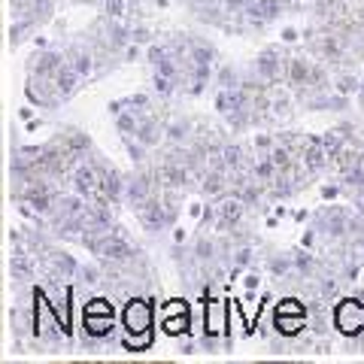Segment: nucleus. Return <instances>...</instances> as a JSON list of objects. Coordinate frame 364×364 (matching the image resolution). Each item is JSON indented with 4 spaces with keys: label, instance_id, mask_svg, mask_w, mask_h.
<instances>
[{
    "label": "nucleus",
    "instance_id": "nucleus-9",
    "mask_svg": "<svg viewBox=\"0 0 364 364\" xmlns=\"http://www.w3.org/2000/svg\"><path fill=\"white\" fill-rule=\"evenodd\" d=\"M252 70H255V76L261 79V82H277V79L286 73V61L279 58L277 49H264V52H261L258 58H255Z\"/></svg>",
    "mask_w": 364,
    "mask_h": 364
},
{
    "label": "nucleus",
    "instance_id": "nucleus-47",
    "mask_svg": "<svg viewBox=\"0 0 364 364\" xmlns=\"http://www.w3.org/2000/svg\"><path fill=\"white\" fill-rule=\"evenodd\" d=\"M355 198H358V207H361V210H364V188H361V191H358V195H355Z\"/></svg>",
    "mask_w": 364,
    "mask_h": 364
},
{
    "label": "nucleus",
    "instance_id": "nucleus-15",
    "mask_svg": "<svg viewBox=\"0 0 364 364\" xmlns=\"http://www.w3.org/2000/svg\"><path fill=\"white\" fill-rule=\"evenodd\" d=\"M310 76H313V61L301 58V55H294V58L286 61V79L291 88H306L310 85Z\"/></svg>",
    "mask_w": 364,
    "mask_h": 364
},
{
    "label": "nucleus",
    "instance_id": "nucleus-11",
    "mask_svg": "<svg viewBox=\"0 0 364 364\" xmlns=\"http://www.w3.org/2000/svg\"><path fill=\"white\" fill-rule=\"evenodd\" d=\"M97 170H100V195H104V200L122 203V200H124V186H128V179H124L116 167H97Z\"/></svg>",
    "mask_w": 364,
    "mask_h": 364
},
{
    "label": "nucleus",
    "instance_id": "nucleus-7",
    "mask_svg": "<svg viewBox=\"0 0 364 364\" xmlns=\"http://www.w3.org/2000/svg\"><path fill=\"white\" fill-rule=\"evenodd\" d=\"M155 173H134L128 179V186H124V200L131 203L134 210H140L146 200L155 198Z\"/></svg>",
    "mask_w": 364,
    "mask_h": 364
},
{
    "label": "nucleus",
    "instance_id": "nucleus-8",
    "mask_svg": "<svg viewBox=\"0 0 364 364\" xmlns=\"http://www.w3.org/2000/svg\"><path fill=\"white\" fill-rule=\"evenodd\" d=\"M70 182H73V191L82 198L100 195V170L95 164H73Z\"/></svg>",
    "mask_w": 364,
    "mask_h": 364
},
{
    "label": "nucleus",
    "instance_id": "nucleus-28",
    "mask_svg": "<svg viewBox=\"0 0 364 364\" xmlns=\"http://www.w3.org/2000/svg\"><path fill=\"white\" fill-rule=\"evenodd\" d=\"M291 264H294V273H298V277H313L316 273V258L310 252H304V249L291 252Z\"/></svg>",
    "mask_w": 364,
    "mask_h": 364
},
{
    "label": "nucleus",
    "instance_id": "nucleus-5",
    "mask_svg": "<svg viewBox=\"0 0 364 364\" xmlns=\"http://www.w3.org/2000/svg\"><path fill=\"white\" fill-rule=\"evenodd\" d=\"M43 267L49 270V277L55 279H70L79 273V264L70 252H64V249H43Z\"/></svg>",
    "mask_w": 364,
    "mask_h": 364
},
{
    "label": "nucleus",
    "instance_id": "nucleus-20",
    "mask_svg": "<svg viewBox=\"0 0 364 364\" xmlns=\"http://www.w3.org/2000/svg\"><path fill=\"white\" fill-rule=\"evenodd\" d=\"M61 143H64V149L70 152V158L73 161H79L88 149H91V140H88V134H82V131H67L64 136H61Z\"/></svg>",
    "mask_w": 364,
    "mask_h": 364
},
{
    "label": "nucleus",
    "instance_id": "nucleus-14",
    "mask_svg": "<svg viewBox=\"0 0 364 364\" xmlns=\"http://www.w3.org/2000/svg\"><path fill=\"white\" fill-rule=\"evenodd\" d=\"M112 316H97V313H85L82 316V331L88 343H97V340H107L112 334Z\"/></svg>",
    "mask_w": 364,
    "mask_h": 364
},
{
    "label": "nucleus",
    "instance_id": "nucleus-23",
    "mask_svg": "<svg viewBox=\"0 0 364 364\" xmlns=\"http://www.w3.org/2000/svg\"><path fill=\"white\" fill-rule=\"evenodd\" d=\"M225 316H228V310L222 313L219 301H210L207 304V310H203V325H207L210 334H222L225 331Z\"/></svg>",
    "mask_w": 364,
    "mask_h": 364
},
{
    "label": "nucleus",
    "instance_id": "nucleus-18",
    "mask_svg": "<svg viewBox=\"0 0 364 364\" xmlns=\"http://www.w3.org/2000/svg\"><path fill=\"white\" fill-rule=\"evenodd\" d=\"M186 61H188L191 67H203V70H213V64H215V49H213V46H207V43L195 40V43H188Z\"/></svg>",
    "mask_w": 364,
    "mask_h": 364
},
{
    "label": "nucleus",
    "instance_id": "nucleus-6",
    "mask_svg": "<svg viewBox=\"0 0 364 364\" xmlns=\"http://www.w3.org/2000/svg\"><path fill=\"white\" fill-rule=\"evenodd\" d=\"M301 164H304V170H306L310 176L322 173V170L331 164V155H328L325 143H322V136H306L304 152H301Z\"/></svg>",
    "mask_w": 364,
    "mask_h": 364
},
{
    "label": "nucleus",
    "instance_id": "nucleus-17",
    "mask_svg": "<svg viewBox=\"0 0 364 364\" xmlns=\"http://www.w3.org/2000/svg\"><path fill=\"white\" fill-rule=\"evenodd\" d=\"M136 140L146 143L149 149H155L158 143H161V136H164V124L158 122L155 116H140V128H136Z\"/></svg>",
    "mask_w": 364,
    "mask_h": 364
},
{
    "label": "nucleus",
    "instance_id": "nucleus-41",
    "mask_svg": "<svg viewBox=\"0 0 364 364\" xmlns=\"http://www.w3.org/2000/svg\"><path fill=\"white\" fill-rule=\"evenodd\" d=\"M124 0H104V13L109 16V18H122L124 16Z\"/></svg>",
    "mask_w": 364,
    "mask_h": 364
},
{
    "label": "nucleus",
    "instance_id": "nucleus-19",
    "mask_svg": "<svg viewBox=\"0 0 364 364\" xmlns=\"http://www.w3.org/2000/svg\"><path fill=\"white\" fill-rule=\"evenodd\" d=\"M273 328L282 337H298L306 328V316H294V313H273Z\"/></svg>",
    "mask_w": 364,
    "mask_h": 364
},
{
    "label": "nucleus",
    "instance_id": "nucleus-1",
    "mask_svg": "<svg viewBox=\"0 0 364 364\" xmlns=\"http://www.w3.org/2000/svg\"><path fill=\"white\" fill-rule=\"evenodd\" d=\"M334 328L346 337H358L364 331V301L343 298L334 306Z\"/></svg>",
    "mask_w": 364,
    "mask_h": 364
},
{
    "label": "nucleus",
    "instance_id": "nucleus-37",
    "mask_svg": "<svg viewBox=\"0 0 364 364\" xmlns=\"http://www.w3.org/2000/svg\"><path fill=\"white\" fill-rule=\"evenodd\" d=\"M273 313H294V316H306V306H301L298 298H286V301H279L277 304V310Z\"/></svg>",
    "mask_w": 364,
    "mask_h": 364
},
{
    "label": "nucleus",
    "instance_id": "nucleus-35",
    "mask_svg": "<svg viewBox=\"0 0 364 364\" xmlns=\"http://www.w3.org/2000/svg\"><path fill=\"white\" fill-rule=\"evenodd\" d=\"M258 9H261V16H264V21H273L279 13H282V4L279 0H255Z\"/></svg>",
    "mask_w": 364,
    "mask_h": 364
},
{
    "label": "nucleus",
    "instance_id": "nucleus-40",
    "mask_svg": "<svg viewBox=\"0 0 364 364\" xmlns=\"http://www.w3.org/2000/svg\"><path fill=\"white\" fill-rule=\"evenodd\" d=\"M170 55H173V52H170L167 46H152V49H149V55H146V58H149V64H152V67H158V64H161L164 58H170Z\"/></svg>",
    "mask_w": 364,
    "mask_h": 364
},
{
    "label": "nucleus",
    "instance_id": "nucleus-24",
    "mask_svg": "<svg viewBox=\"0 0 364 364\" xmlns=\"http://www.w3.org/2000/svg\"><path fill=\"white\" fill-rule=\"evenodd\" d=\"M219 161H222V167L228 170V173H237V170L243 167V149H240V146H237V143H231V146H222Z\"/></svg>",
    "mask_w": 364,
    "mask_h": 364
},
{
    "label": "nucleus",
    "instance_id": "nucleus-29",
    "mask_svg": "<svg viewBox=\"0 0 364 364\" xmlns=\"http://www.w3.org/2000/svg\"><path fill=\"white\" fill-rule=\"evenodd\" d=\"M164 334H170V337H182V334H188V313L164 316Z\"/></svg>",
    "mask_w": 364,
    "mask_h": 364
},
{
    "label": "nucleus",
    "instance_id": "nucleus-48",
    "mask_svg": "<svg viewBox=\"0 0 364 364\" xmlns=\"http://www.w3.org/2000/svg\"><path fill=\"white\" fill-rule=\"evenodd\" d=\"M358 255H361V258H364V240H361V249H358Z\"/></svg>",
    "mask_w": 364,
    "mask_h": 364
},
{
    "label": "nucleus",
    "instance_id": "nucleus-16",
    "mask_svg": "<svg viewBox=\"0 0 364 364\" xmlns=\"http://www.w3.org/2000/svg\"><path fill=\"white\" fill-rule=\"evenodd\" d=\"M79 79H82V76H79V73L73 70V64H70V61H64L61 70L52 76V82H55V95H58L61 100H64V97H70V95H76Z\"/></svg>",
    "mask_w": 364,
    "mask_h": 364
},
{
    "label": "nucleus",
    "instance_id": "nucleus-44",
    "mask_svg": "<svg viewBox=\"0 0 364 364\" xmlns=\"http://www.w3.org/2000/svg\"><path fill=\"white\" fill-rule=\"evenodd\" d=\"M179 313H188V304H186V301H170V306L164 310V316H179Z\"/></svg>",
    "mask_w": 364,
    "mask_h": 364
},
{
    "label": "nucleus",
    "instance_id": "nucleus-31",
    "mask_svg": "<svg viewBox=\"0 0 364 364\" xmlns=\"http://www.w3.org/2000/svg\"><path fill=\"white\" fill-rule=\"evenodd\" d=\"M176 79L173 76H167V73H155L152 76V91H155V95L158 97H170V95H173V91H176Z\"/></svg>",
    "mask_w": 364,
    "mask_h": 364
},
{
    "label": "nucleus",
    "instance_id": "nucleus-4",
    "mask_svg": "<svg viewBox=\"0 0 364 364\" xmlns=\"http://www.w3.org/2000/svg\"><path fill=\"white\" fill-rule=\"evenodd\" d=\"M316 231L331 237V240H340V237L352 234V215L346 210H340V207L325 210L322 215H318V222H316Z\"/></svg>",
    "mask_w": 364,
    "mask_h": 364
},
{
    "label": "nucleus",
    "instance_id": "nucleus-13",
    "mask_svg": "<svg viewBox=\"0 0 364 364\" xmlns=\"http://www.w3.org/2000/svg\"><path fill=\"white\" fill-rule=\"evenodd\" d=\"M33 258L25 246H16L13 255H9V273H13V279L18 282V286H28V282H33Z\"/></svg>",
    "mask_w": 364,
    "mask_h": 364
},
{
    "label": "nucleus",
    "instance_id": "nucleus-2",
    "mask_svg": "<svg viewBox=\"0 0 364 364\" xmlns=\"http://www.w3.org/2000/svg\"><path fill=\"white\" fill-rule=\"evenodd\" d=\"M136 219L146 231H164V228L176 219V207H170V203H161V198H149L143 203L140 210H136Z\"/></svg>",
    "mask_w": 364,
    "mask_h": 364
},
{
    "label": "nucleus",
    "instance_id": "nucleus-27",
    "mask_svg": "<svg viewBox=\"0 0 364 364\" xmlns=\"http://www.w3.org/2000/svg\"><path fill=\"white\" fill-rule=\"evenodd\" d=\"M267 270L273 277L286 279V277H294V264H291V255H270L267 261Z\"/></svg>",
    "mask_w": 364,
    "mask_h": 364
},
{
    "label": "nucleus",
    "instance_id": "nucleus-30",
    "mask_svg": "<svg viewBox=\"0 0 364 364\" xmlns=\"http://www.w3.org/2000/svg\"><path fill=\"white\" fill-rule=\"evenodd\" d=\"M267 158H270V161H273V167H277L279 170V173H289V170H291V152L286 149V146H273V149L267 152Z\"/></svg>",
    "mask_w": 364,
    "mask_h": 364
},
{
    "label": "nucleus",
    "instance_id": "nucleus-26",
    "mask_svg": "<svg viewBox=\"0 0 364 364\" xmlns=\"http://www.w3.org/2000/svg\"><path fill=\"white\" fill-rule=\"evenodd\" d=\"M73 64V70L82 76V79H88L91 76V70H95V58H91V52H85V49H73L70 52V58H67Z\"/></svg>",
    "mask_w": 364,
    "mask_h": 364
},
{
    "label": "nucleus",
    "instance_id": "nucleus-10",
    "mask_svg": "<svg viewBox=\"0 0 364 364\" xmlns=\"http://www.w3.org/2000/svg\"><path fill=\"white\" fill-rule=\"evenodd\" d=\"M243 213H246V203L240 198H222V203L215 207V231H228V228H234V225H240L243 219Z\"/></svg>",
    "mask_w": 364,
    "mask_h": 364
},
{
    "label": "nucleus",
    "instance_id": "nucleus-36",
    "mask_svg": "<svg viewBox=\"0 0 364 364\" xmlns=\"http://www.w3.org/2000/svg\"><path fill=\"white\" fill-rule=\"evenodd\" d=\"M85 313H97V316H112L116 310H112V304L107 298H91L85 304Z\"/></svg>",
    "mask_w": 364,
    "mask_h": 364
},
{
    "label": "nucleus",
    "instance_id": "nucleus-46",
    "mask_svg": "<svg viewBox=\"0 0 364 364\" xmlns=\"http://www.w3.org/2000/svg\"><path fill=\"white\" fill-rule=\"evenodd\" d=\"M282 40H286V43H294V40H298V31H294V28H286V31H282Z\"/></svg>",
    "mask_w": 364,
    "mask_h": 364
},
{
    "label": "nucleus",
    "instance_id": "nucleus-12",
    "mask_svg": "<svg viewBox=\"0 0 364 364\" xmlns=\"http://www.w3.org/2000/svg\"><path fill=\"white\" fill-rule=\"evenodd\" d=\"M313 49L322 55L325 64H337L346 58V40L340 37V33H322V37H316Z\"/></svg>",
    "mask_w": 364,
    "mask_h": 364
},
{
    "label": "nucleus",
    "instance_id": "nucleus-25",
    "mask_svg": "<svg viewBox=\"0 0 364 364\" xmlns=\"http://www.w3.org/2000/svg\"><path fill=\"white\" fill-rule=\"evenodd\" d=\"M195 258L200 261V264H213V261L219 258V246H215V240H210L207 234L198 237L195 240Z\"/></svg>",
    "mask_w": 364,
    "mask_h": 364
},
{
    "label": "nucleus",
    "instance_id": "nucleus-34",
    "mask_svg": "<svg viewBox=\"0 0 364 364\" xmlns=\"http://www.w3.org/2000/svg\"><path fill=\"white\" fill-rule=\"evenodd\" d=\"M358 76H352L349 70L346 73H340L337 76V82H334V88H337V95H343V97H349V95H355V91H358Z\"/></svg>",
    "mask_w": 364,
    "mask_h": 364
},
{
    "label": "nucleus",
    "instance_id": "nucleus-39",
    "mask_svg": "<svg viewBox=\"0 0 364 364\" xmlns=\"http://www.w3.org/2000/svg\"><path fill=\"white\" fill-rule=\"evenodd\" d=\"M215 82H219V88H237V85H240V82H237V70H234V67H222Z\"/></svg>",
    "mask_w": 364,
    "mask_h": 364
},
{
    "label": "nucleus",
    "instance_id": "nucleus-45",
    "mask_svg": "<svg viewBox=\"0 0 364 364\" xmlns=\"http://www.w3.org/2000/svg\"><path fill=\"white\" fill-rule=\"evenodd\" d=\"M258 286H261V277H258V273H249V277H246V289L255 291Z\"/></svg>",
    "mask_w": 364,
    "mask_h": 364
},
{
    "label": "nucleus",
    "instance_id": "nucleus-38",
    "mask_svg": "<svg viewBox=\"0 0 364 364\" xmlns=\"http://www.w3.org/2000/svg\"><path fill=\"white\" fill-rule=\"evenodd\" d=\"M76 277H82V282H85V286H97L104 273H100V267H95V264H85V267H79V273H76Z\"/></svg>",
    "mask_w": 364,
    "mask_h": 364
},
{
    "label": "nucleus",
    "instance_id": "nucleus-22",
    "mask_svg": "<svg viewBox=\"0 0 364 364\" xmlns=\"http://www.w3.org/2000/svg\"><path fill=\"white\" fill-rule=\"evenodd\" d=\"M164 134H167V140L173 146L188 143L191 140V119H173L170 124H164Z\"/></svg>",
    "mask_w": 364,
    "mask_h": 364
},
{
    "label": "nucleus",
    "instance_id": "nucleus-21",
    "mask_svg": "<svg viewBox=\"0 0 364 364\" xmlns=\"http://www.w3.org/2000/svg\"><path fill=\"white\" fill-rule=\"evenodd\" d=\"M33 61H37V76H55L64 67L67 58L61 52H40Z\"/></svg>",
    "mask_w": 364,
    "mask_h": 364
},
{
    "label": "nucleus",
    "instance_id": "nucleus-3",
    "mask_svg": "<svg viewBox=\"0 0 364 364\" xmlns=\"http://www.w3.org/2000/svg\"><path fill=\"white\" fill-rule=\"evenodd\" d=\"M122 322H124V331L128 334L152 331V304L143 298H131L122 310Z\"/></svg>",
    "mask_w": 364,
    "mask_h": 364
},
{
    "label": "nucleus",
    "instance_id": "nucleus-32",
    "mask_svg": "<svg viewBox=\"0 0 364 364\" xmlns=\"http://www.w3.org/2000/svg\"><path fill=\"white\" fill-rule=\"evenodd\" d=\"M337 289H340V279L337 277H331V273H325V277H318V301H331L334 294H337Z\"/></svg>",
    "mask_w": 364,
    "mask_h": 364
},
{
    "label": "nucleus",
    "instance_id": "nucleus-43",
    "mask_svg": "<svg viewBox=\"0 0 364 364\" xmlns=\"http://www.w3.org/2000/svg\"><path fill=\"white\" fill-rule=\"evenodd\" d=\"M131 40H134V43H149V28L131 25Z\"/></svg>",
    "mask_w": 364,
    "mask_h": 364
},
{
    "label": "nucleus",
    "instance_id": "nucleus-33",
    "mask_svg": "<svg viewBox=\"0 0 364 364\" xmlns=\"http://www.w3.org/2000/svg\"><path fill=\"white\" fill-rule=\"evenodd\" d=\"M124 149H128L131 161L143 164V161H146V152H149V146H146V143H140V140H136V136L131 140V134H124Z\"/></svg>",
    "mask_w": 364,
    "mask_h": 364
},
{
    "label": "nucleus",
    "instance_id": "nucleus-42",
    "mask_svg": "<svg viewBox=\"0 0 364 364\" xmlns=\"http://www.w3.org/2000/svg\"><path fill=\"white\" fill-rule=\"evenodd\" d=\"M222 6H225L228 16H243V9L249 6V0H222Z\"/></svg>",
    "mask_w": 364,
    "mask_h": 364
}]
</instances>
